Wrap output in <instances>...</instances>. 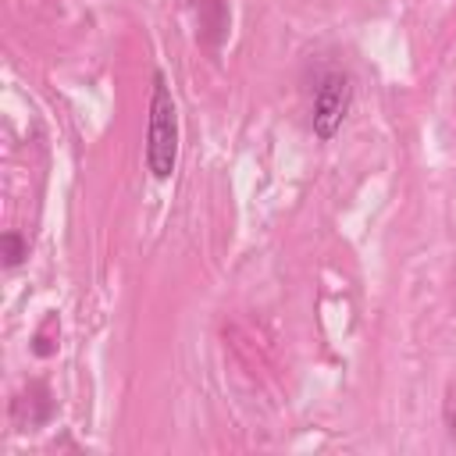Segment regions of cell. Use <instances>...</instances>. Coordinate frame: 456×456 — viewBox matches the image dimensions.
<instances>
[{
  "mask_svg": "<svg viewBox=\"0 0 456 456\" xmlns=\"http://www.w3.org/2000/svg\"><path fill=\"white\" fill-rule=\"evenodd\" d=\"M178 160V110L167 78L153 75V96H150V125H146V164L153 178H171Z\"/></svg>",
  "mask_w": 456,
  "mask_h": 456,
  "instance_id": "6da1fadb",
  "label": "cell"
},
{
  "mask_svg": "<svg viewBox=\"0 0 456 456\" xmlns=\"http://www.w3.org/2000/svg\"><path fill=\"white\" fill-rule=\"evenodd\" d=\"M349 103H353L349 75H342V71L324 75V82L317 86V96H314V135L331 139L342 128V118L349 114Z\"/></svg>",
  "mask_w": 456,
  "mask_h": 456,
  "instance_id": "7a4b0ae2",
  "label": "cell"
},
{
  "mask_svg": "<svg viewBox=\"0 0 456 456\" xmlns=\"http://www.w3.org/2000/svg\"><path fill=\"white\" fill-rule=\"evenodd\" d=\"M0 246H4V264H7V267H18V264L28 256V246H25V239H21L18 232H4Z\"/></svg>",
  "mask_w": 456,
  "mask_h": 456,
  "instance_id": "3957f363",
  "label": "cell"
},
{
  "mask_svg": "<svg viewBox=\"0 0 456 456\" xmlns=\"http://www.w3.org/2000/svg\"><path fill=\"white\" fill-rule=\"evenodd\" d=\"M57 328H61V324H57V317L50 314V317L43 321V328L36 331V338H32V353H36V356H50V353L57 349V346L50 342V331H57Z\"/></svg>",
  "mask_w": 456,
  "mask_h": 456,
  "instance_id": "277c9868",
  "label": "cell"
},
{
  "mask_svg": "<svg viewBox=\"0 0 456 456\" xmlns=\"http://www.w3.org/2000/svg\"><path fill=\"white\" fill-rule=\"evenodd\" d=\"M442 420H445V431L456 438V378L445 385V399H442Z\"/></svg>",
  "mask_w": 456,
  "mask_h": 456,
  "instance_id": "5b68a950",
  "label": "cell"
}]
</instances>
